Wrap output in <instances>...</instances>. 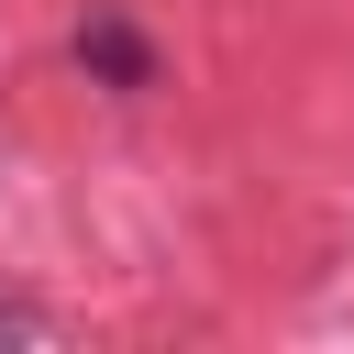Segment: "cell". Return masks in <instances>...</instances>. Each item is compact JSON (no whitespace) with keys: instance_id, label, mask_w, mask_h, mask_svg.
Segmentation results:
<instances>
[{"instance_id":"7a4b0ae2","label":"cell","mask_w":354,"mask_h":354,"mask_svg":"<svg viewBox=\"0 0 354 354\" xmlns=\"http://www.w3.org/2000/svg\"><path fill=\"white\" fill-rule=\"evenodd\" d=\"M0 343H55V310L44 299H0Z\"/></svg>"},{"instance_id":"6da1fadb","label":"cell","mask_w":354,"mask_h":354,"mask_svg":"<svg viewBox=\"0 0 354 354\" xmlns=\"http://www.w3.org/2000/svg\"><path fill=\"white\" fill-rule=\"evenodd\" d=\"M66 55H77V77H88V88H111V100H144V88L166 77L155 33H144L133 11H111V0H100V11H88V22L66 33Z\"/></svg>"}]
</instances>
